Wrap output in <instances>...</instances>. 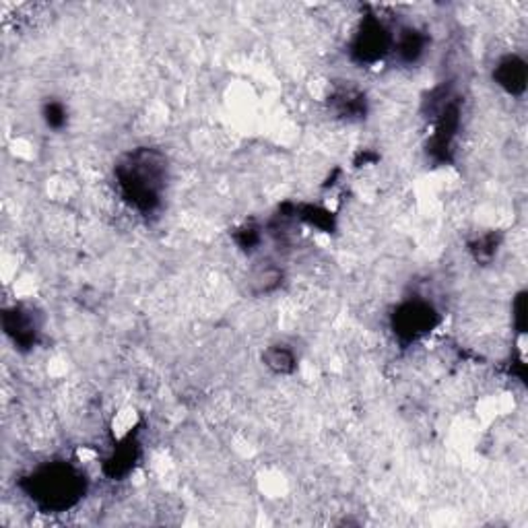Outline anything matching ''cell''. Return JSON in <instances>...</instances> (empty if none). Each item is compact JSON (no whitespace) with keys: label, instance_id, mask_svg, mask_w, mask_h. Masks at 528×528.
<instances>
[{"label":"cell","instance_id":"8fae6325","mask_svg":"<svg viewBox=\"0 0 528 528\" xmlns=\"http://www.w3.org/2000/svg\"><path fill=\"white\" fill-rule=\"evenodd\" d=\"M263 361L274 374H293L295 367H298V357H295L293 349L283 343L266 347V351L263 353Z\"/></svg>","mask_w":528,"mask_h":528},{"label":"cell","instance_id":"5b68a950","mask_svg":"<svg viewBox=\"0 0 528 528\" xmlns=\"http://www.w3.org/2000/svg\"><path fill=\"white\" fill-rule=\"evenodd\" d=\"M436 114H438V122H436V130H433L431 139L428 143V153L436 163H446V162H450L452 144H454V139H457V133L460 126L459 99H448Z\"/></svg>","mask_w":528,"mask_h":528},{"label":"cell","instance_id":"4fadbf2b","mask_svg":"<svg viewBox=\"0 0 528 528\" xmlns=\"http://www.w3.org/2000/svg\"><path fill=\"white\" fill-rule=\"evenodd\" d=\"M43 122H46L48 128L52 130H60L67 126V120H69V114H67V106L62 104V101H46L43 104Z\"/></svg>","mask_w":528,"mask_h":528},{"label":"cell","instance_id":"5bb4252c","mask_svg":"<svg viewBox=\"0 0 528 528\" xmlns=\"http://www.w3.org/2000/svg\"><path fill=\"white\" fill-rule=\"evenodd\" d=\"M497 245H500V240H497V236L496 234H486V236H481L479 240H475L471 244V252H473V256L477 260H481V263H489V260L496 256Z\"/></svg>","mask_w":528,"mask_h":528},{"label":"cell","instance_id":"52a82bcc","mask_svg":"<svg viewBox=\"0 0 528 528\" xmlns=\"http://www.w3.org/2000/svg\"><path fill=\"white\" fill-rule=\"evenodd\" d=\"M528 69L523 58L516 54H508L497 60L494 69V81L502 87L510 96H523L526 91Z\"/></svg>","mask_w":528,"mask_h":528},{"label":"cell","instance_id":"7c38bea8","mask_svg":"<svg viewBox=\"0 0 528 528\" xmlns=\"http://www.w3.org/2000/svg\"><path fill=\"white\" fill-rule=\"evenodd\" d=\"M281 271L274 266L273 263H263V266L252 271L250 277V285L255 287V293H269L273 289H277L281 285Z\"/></svg>","mask_w":528,"mask_h":528},{"label":"cell","instance_id":"3957f363","mask_svg":"<svg viewBox=\"0 0 528 528\" xmlns=\"http://www.w3.org/2000/svg\"><path fill=\"white\" fill-rule=\"evenodd\" d=\"M440 324L438 310L425 300H407L390 316V329L401 343H415Z\"/></svg>","mask_w":528,"mask_h":528},{"label":"cell","instance_id":"7a4b0ae2","mask_svg":"<svg viewBox=\"0 0 528 528\" xmlns=\"http://www.w3.org/2000/svg\"><path fill=\"white\" fill-rule=\"evenodd\" d=\"M19 487L46 514H60L83 500L87 479L79 467L67 460L46 462L25 475Z\"/></svg>","mask_w":528,"mask_h":528},{"label":"cell","instance_id":"2e32d148","mask_svg":"<svg viewBox=\"0 0 528 528\" xmlns=\"http://www.w3.org/2000/svg\"><path fill=\"white\" fill-rule=\"evenodd\" d=\"M236 242L242 245L244 250H252L260 242V234L256 227H242L236 231Z\"/></svg>","mask_w":528,"mask_h":528},{"label":"cell","instance_id":"9a60e30c","mask_svg":"<svg viewBox=\"0 0 528 528\" xmlns=\"http://www.w3.org/2000/svg\"><path fill=\"white\" fill-rule=\"evenodd\" d=\"M301 219H306L308 223H312V226L320 227V229H329L332 226V217L329 211H322V208L318 207H308L306 211H298Z\"/></svg>","mask_w":528,"mask_h":528},{"label":"cell","instance_id":"e0dca14e","mask_svg":"<svg viewBox=\"0 0 528 528\" xmlns=\"http://www.w3.org/2000/svg\"><path fill=\"white\" fill-rule=\"evenodd\" d=\"M514 322L516 329L520 332H524V324H526V298L524 293H520L516 301H514Z\"/></svg>","mask_w":528,"mask_h":528},{"label":"cell","instance_id":"30bf717a","mask_svg":"<svg viewBox=\"0 0 528 528\" xmlns=\"http://www.w3.org/2000/svg\"><path fill=\"white\" fill-rule=\"evenodd\" d=\"M136 459H139V444H136V440L126 438L120 446H116L112 457L106 460L104 471L112 479H122L133 471Z\"/></svg>","mask_w":528,"mask_h":528},{"label":"cell","instance_id":"6da1fadb","mask_svg":"<svg viewBox=\"0 0 528 528\" xmlns=\"http://www.w3.org/2000/svg\"><path fill=\"white\" fill-rule=\"evenodd\" d=\"M120 194L134 211L149 215L162 207L168 184V159L159 149L139 147L128 151L114 170Z\"/></svg>","mask_w":528,"mask_h":528},{"label":"cell","instance_id":"8992f818","mask_svg":"<svg viewBox=\"0 0 528 528\" xmlns=\"http://www.w3.org/2000/svg\"><path fill=\"white\" fill-rule=\"evenodd\" d=\"M3 329L19 349H32L40 337L38 314L27 306H13L3 312Z\"/></svg>","mask_w":528,"mask_h":528},{"label":"cell","instance_id":"9c48e42d","mask_svg":"<svg viewBox=\"0 0 528 528\" xmlns=\"http://www.w3.org/2000/svg\"><path fill=\"white\" fill-rule=\"evenodd\" d=\"M428 48V35L417 27H403L399 35H394L393 52L403 64H415L421 60Z\"/></svg>","mask_w":528,"mask_h":528},{"label":"cell","instance_id":"277c9868","mask_svg":"<svg viewBox=\"0 0 528 528\" xmlns=\"http://www.w3.org/2000/svg\"><path fill=\"white\" fill-rule=\"evenodd\" d=\"M394 35L384 25V21L375 14L361 19L356 35L351 42V58L357 64H375L386 54L393 52Z\"/></svg>","mask_w":528,"mask_h":528},{"label":"cell","instance_id":"ba28073f","mask_svg":"<svg viewBox=\"0 0 528 528\" xmlns=\"http://www.w3.org/2000/svg\"><path fill=\"white\" fill-rule=\"evenodd\" d=\"M329 107L335 112L337 118L359 120L367 112L366 96L356 87H337L329 97Z\"/></svg>","mask_w":528,"mask_h":528}]
</instances>
